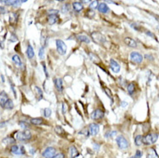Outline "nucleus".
<instances>
[{
  "label": "nucleus",
  "mask_w": 159,
  "mask_h": 158,
  "mask_svg": "<svg viewBox=\"0 0 159 158\" xmlns=\"http://www.w3.org/2000/svg\"><path fill=\"white\" fill-rule=\"evenodd\" d=\"M8 99H9L7 94H6L4 92H2V93H0V106L4 107V106L5 105V103L8 101Z\"/></svg>",
  "instance_id": "obj_15"
},
{
  "label": "nucleus",
  "mask_w": 159,
  "mask_h": 158,
  "mask_svg": "<svg viewBox=\"0 0 159 158\" xmlns=\"http://www.w3.org/2000/svg\"><path fill=\"white\" fill-rule=\"evenodd\" d=\"M30 123L33 124H36V125H38V124H42L43 123V120L42 119H30Z\"/></svg>",
  "instance_id": "obj_27"
},
{
  "label": "nucleus",
  "mask_w": 159,
  "mask_h": 158,
  "mask_svg": "<svg viewBox=\"0 0 159 158\" xmlns=\"http://www.w3.org/2000/svg\"><path fill=\"white\" fill-rule=\"evenodd\" d=\"M131 61L134 63H141L142 61H143V56L142 55H140L138 52H132L130 56Z\"/></svg>",
  "instance_id": "obj_7"
},
{
  "label": "nucleus",
  "mask_w": 159,
  "mask_h": 158,
  "mask_svg": "<svg viewBox=\"0 0 159 158\" xmlns=\"http://www.w3.org/2000/svg\"><path fill=\"white\" fill-rule=\"evenodd\" d=\"M69 155L71 157H76L78 156V150H76L75 147L71 146L69 148Z\"/></svg>",
  "instance_id": "obj_21"
},
{
  "label": "nucleus",
  "mask_w": 159,
  "mask_h": 158,
  "mask_svg": "<svg viewBox=\"0 0 159 158\" xmlns=\"http://www.w3.org/2000/svg\"><path fill=\"white\" fill-rule=\"evenodd\" d=\"M131 26L133 29H135L136 30H139V29H140V28H139V27H138V26H137V24H131Z\"/></svg>",
  "instance_id": "obj_42"
},
{
  "label": "nucleus",
  "mask_w": 159,
  "mask_h": 158,
  "mask_svg": "<svg viewBox=\"0 0 159 158\" xmlns=\"http://www.w3.org/2000/svg\"><path fill=\"white\" fill-rule=\"evenodd\" d=\"M73 8L75 11H81L83 10V5L80 2H75L73 3Z\"/></svg>",
  "instance_id": "obj_17"
},
{
  "label": "nucleus",
  "mask_w": 159,
  "mask_h": 158,
  "mask_svg": "<svg viewBox=\"0 0 159 158\" xmlns=\"http://www.w3.org/2000/svg\"><path fill=\"white\" fill-rule=\"evenodd\" d=\"M13 107H14V105H13L11 99H8V101L5 103V105L4 106V108L7 109V110H11Z\"/></svg>",
  "instance_id": "obj_26"
},
{
  "label": "nucleus",
  "mask_w": 159,
  "mask_h": 158,
  "mask_svg": "<svg viewBox=\"0 0 159 158\" xmlns=\"http://www.w3.org/2000/svg\"><path fill=\"white\" fill-rule=\"evenodd\" d=\"M56 48H57V52L61 56H64L67 52V46L61 40H56Z\"/></svg>",
  "instance_id": "obj_4"
},
{
  "label": "nucleus",
  "mask_w": 159,
  "mask_h": 158,
  "mask_svg": "<svg viewBox=\"0 0 159 158\" xmlns=\"http://www.w3.org/2000/svg\"><path fill=\"white\" fill-rule=\"evenodd\" d=\"M143 142V136H141V135H139V136H137L135 138V144L137 146H140V145H142V143Z\"/></svg>",
  "instance_id": "obj_22"
},
{
  "label": "nucleus",
  "mask_w": 159,
  "mask_h": 158,
  "mask_svg": "<svg viewBox=\"0 0 159 158\" xmlns=\"http://www.w3.org/2000/svg\"><path fill=\"white\" fill-rule=\"evenodd\" d=\"M16 139L20 140V141H26V140H30L31 138V133L29 130H23V131H18L16 132Z\"/></svg>",
  "instance_id": "obj_1"
},
{
  "label": "nucleus",
  "mask_w": 159,
  "mask_h": 158,
  "mask_svg": "<svg viewBox=\"0 0 159 158\" xmlns=\"http://www.w3.org/2000/svg\"><path fill=\"white\" fill-rule=\"evenodd\" d=\"M44 55H45V52H44V47H41L39 50V57L40 59H43L44 58Z\"/></svg>",
  "instance_id": "obj_32"
},
{
  "label": "nucleus",
  "mask_w": 159,
  "mask_h": 158,
  "mask_svg": "<svg viewBox=\"0 0 159 158\" xmlns=\"http://www.w3.org/2000/svg\"><path fill=\"white\" fill-rule=\"evenodd\" d=\"M62 109H63V113L65 114L67 112V111H68V106H67V105L65 103L62 104Z\"/></svg>",
  "instance_id": "obj_38"
},
{
  "label": "nucleus",
  "mask_w": 159,
  "mask_h": 158,
  "mask_svg": "<svg viewBox=\"0 0 159 158\" xmlns=\"http://www.w3.org/2000/svg\"><path fill=\"white\" fill-rule=\"evenodd\" d=\"M99 126L97 124H91L89 126V132L92 136H95L99 133Z\"/></svg>",
  "instance_id": "obj_11"
},
{
  "label": "nucleus",
  "mask_w": 159,
  "mask_h": 158,
  "mask_svg": "<svg viewBox=\"0 0 159 158\" xmlns=\"http://www.w3.org/2000/svg\"><path fill=\"white\" fill-rule=\"evenodd\" d=\"M19 124L20 126L22 127V128H24V129H28L29 128V124H26L25 122H20Z\"/></svg>",
  "instance_id": "obj_34"
},
{
  "label": "nucleus",
  "mask_w": 159,
  "mask_h": 158,
  "mask_svg": "<svg viewBox=\"0 0 159 158\" xmlns=\"http://www.w3.org/2000/svg\"><path fill=\"white\" fill-rule=\"evenodd\" d=\"M78 40L80 41V42H83L85 43H90V39L87 36H83V35L78 36Z\"/></svg>",
  "instance_id": "obj_25"
},
{
  "label": "nucleus",
  "mask_w": 159,
  "mask_h": 158,
  "mask_svg": "<svg viewBox=\"0 0 159 158\" xmlns=\"http://www.w3.org/2000/svg\"><path fill=\"white\" fill-rule=\"evenodd\" d=\"M80 134H84V136H88V130L87 129H84L83 130H81V131H80Z\"/></svg>",
  "instance_id": "obj_36"
},
{
  "label": "nucleus",
  "mask_w": 159,
  "mask_h": 158,
  "mask_svg": "<svg viewBox=\"0 0 159 158\" xmlns=\"http://www.w3.org/2000/svg\"><path fill=\"white\" fill-rule=\"evenodd\" d=\"M50 115H51V110H50L49 108H46V109L44 110V116H45L46 118H49Z\"/></svg>",
  "instance_id": "obj_31"
},
{
  "label": "nucleus",
  "mask_w": 159,
  "mask_h": 158,
  "mask_svg": "<svg viewBox=\"0 0 159 158\" xmlns=\"http://www.w3.org/2000/svg\"><path fill=\"white\" fill-rule=\"evenodd\" d=\"M155 19L159 23V16H155Z\"/></svg>",
  "instance_id": "obj_44"
},
{
  "label": "nucleus",
  "mask_w": 159,
  "mask_h": 158,
  "mask_svg": "<svg viewBox=\"0 0 159 158\" xmlns=\"http://www.w3.org/2000/svg\"><path fill=\"white\" fill-rule=\"evenodd\" d=\"M92 0H80V3L81 4H89L91 3Z\"/></svg>",
  "instance_id": "obj_43"
},
{
  "label": "nucleus",
  "mask_w": 159,
  "mask_h": 158,
  "mask_svg": "<svg viewBox=\"0 0 159 158\" xmlns=\"http://www.w3.org/2000/svg\"><path fill=\"white\" fill-rule=\"evenodd\" d=\"M157 138H158L157 134H148L143 138V143H145L146 145L154 144L157 142Z\"/></svg>",
  "instance_id": "obj_2"
},
{
  "label": "nucleus",
  "mask_w": 159,
  "mask_h": 158,
  "mask_svg": "<svg viewBox=\"0 0 159 158\" xmlns=\"http://www.w3.org/2000/svg\"><path fill=\"white\" fill-rule=\"evenodd\" d=\"M2 4H7V5H11V6H19L20 0H0Z\"/></svg>",
  "instance_id": "obj_13"
},
{
  "label": "nucleus",
  "mask_w": 159,
  "mask_h": 158,
  "mask_svg": "<svg viewBox=\"0 0 159 158\" xmlns=\"http://www.w3.org/2000/svg\"><path fill=\"white\" fill-rule=\"evenodd\" d=\"M104 90H105V92H106V93H107V94L108 95V97H110V98H111V91H110V90H109L108 88H105Z\"/></svg>",
  "instance_id": "obj_39"
},
{
  "label": "nucleus",
  "mask_w": 159,
  "mask_h": 158,
  "mask_svg": "<svg viewBox=\"0 0 159 158\" xmlns=\"http://www.w3.org/2000/svg\"><path fill=\"white\" fill-rule=\"evenodd\" d=\"M69 5L68 4H64L63 7H62V9H61V11H62V12L63 13H66V12H68L69 11Z\"/></svg>",
  "instance_id": "obj_33"
},
{
  "label": "nucleus",
  "mask_w": 159,
  "mask_h": 158,
  "mask_svg": "<svg viewBox=\"0 0 159 158\" xmlns=\"http://www.w3.org/2000/svg\"><path fill=\"white\" fill-rule=\"evenodd\" d=\"M35 91L36 92V94H37V99H38V100H40L43 98V92H42V90L40 89L39 87H35Z\"/></svg>",
  "instance_id": "obj_28"
},
{
  "label": "nucleus",
  "mask_w": 159,
  "mask_h": 158,
  "mask_svg": "<svg viewBox=\"0 0 159 158\" xmlns=\"http://www.w3.org/2000/svg\"><path fill=\"white\" fill-rule=\"evenodd\" d=\"M98 5H99V4H98V1L97 0H95V1H93V2H91V4H90V5H89V7H90V9H94L97 8L98 7Z\"/></svg>",
  "instance_id": "obj_30"
},
{
  "label": "nucleus",
  "mask_w": 159,
  "mask_h": 158,
  "mask_svg": "<svg viewBox=\"0 0 159 158\" xmlns=\"http://www.w3.org/2000/svg\"><path fill=\"white\" fill-rule=\"evenodd\" d=\"M92 37H93V40L98 44H103L107 42L106 36H103L102 34H100L99 32H93L92 34Z\"/></svg>",
  "instance_id": "obj_3"
},
{
  "label": "nucleus",
  "mask_w": 159,
  "mask_h": 158,
  "mask_svg": "<svg viewBox=\"0 0 159 158\" xmlns=\"http://www.w3.org/2000/svg\"><path fill=\"white\" fill-rule=\"evenodd\" d=\"M58 20V16L56 14H49L48 16V22L49 24H55Z\"/></svg>",
  "instance_id": "obj_16"
},
{
  "label": "nucleus",
  "mask_w": 159,
  "mask_h": 158,
  "mask_svg": "<svg viewBox=\"0 0 159 158\" xmlns=\"http://www.w3.org/2000/svg\"><path fill=\"white\" fill-rule=\"evenodd\" d=\"M142 156H143V153H142L140 150H137V152H136V155H135V157H142Z\"/></svg>",
  "instance_id": "obj_35"
},
{
  "label": "nucleus",
  "mask_w": 159,
  "mask_h": 158,
  "mask_svg": "<svg viewBox=\"0 0 159 158\" xmlns=\"http://www.w3.org/2000/svg\"><path fill=\"white\" fill-rule=\"evenodd\" d=\"M27 56L30 59H32L34 56H35V52L33 47H31V45H29L28 48H27Z\"/></svg>",
  "instance_id": "obj_20"
},
{
  "label": "nucleus",
  "mask_w": 159,
  "mask_h": 158,
  "mask_svg": "<svg viewBox=\"0 0 159 158\" xmlns=\"http://www.w3.org/2000/svg\"><path fill=\"white\" fill-rule=\"evenodd\" d=\"M127 91L130 95L134 94V93H135V85L133 83L129 84L127 87Z\"/></svg>",
  "instance_id": "obj_24"
},
{
  "label": "nucleus",
  "mask_w": 159,
  "mask_h": 158,
  "mask_svg": "<svg viewBox=\"0 0 159 158\" xmlns=\"http://www.w3.org/2000/svg\"><path fill=\"white\" fill-rule=\"evenodd\" d=\"M126 105H127V104H126V103H125V102L122 103V106H125Z\"/></svg>",
  "instance_id": "obj_45"
},
{
  "label": "nucleus",
  "mask_w": 159,
  "mask_h": 158,
  "mask_svg": "<svg viewBox=\"0 0 159 158\" xmlns=\"http://www.w3.org/2000/svg\"><path fill=\"white\" fill-rule=\"evenodd\" d=\"M27 1H28V0H21L22 3H25V2H27Z\"/></svg>",
  "instance_id": "obj_46"
},
{
  "label": "nucleus",
  "mask_w": 159,
  "mask_h": 158,
  "mask_svg": "<svg viewBox=\"0 0 159 158\" xmlns=\"http://www.w3.org/2000/svg\"><path fill=\"white\" fill-rule=\"evenodd\" d=\"M124 42H125V43L126 44V45H128L129 47H137V46H138V43H137V42H136L135 40L131 39V38H130V37H126V38H125Z\"/></svg>",
  "instance_id": "obj_14"
},
{
  "label": "nucleus",
  "mask_w": 159,
  "mask_h": 158,
  "mask_svg": "<svg viewBox=\"0 0 159 158\" xmlns=\"http://www.w3.org/2000/svg\"><path fill=\"white\" fill-rule=\"evenodd\" d=\"M55 130H56V133L59 135H61L64 133V130L61 126H56V128H55Z\"/></svg>",
  "instance_id": "obj_29"
},
{
  "label": "nucleus",
  "mask_w": 159,
  "mask_h": 158,
  "mask_svg": "<svg viewBox=\"0 0 159 158\" xmlns=\"http://www.w3.org/2000/svg\"><path fill=\"white\" fill-rule=\"evenodd\" d=\"M145 34L147 35V36H151V37H152L153 39H156V36H154V34H152L151 31H145Z\"/></svg>",
  "instance_id": "obj_37"
},
{
  "label": "nucleus",
  "mask_w": 159,
  "mask_h": 158,
  "mask_svg": "<svg viewBox=\"0 0 159 158\" xmlns=\"http://www.w3.org/2000/svg\"><path fill=\"white\" fill-rule=\"evenodd\" d=\"M116 142H117V144L119 147V149H121V150H125L129 146L127 140L123 136H119L116 139Z\"/></svg>",
  "instance_id": "obj_5"
},
{
  "label": "nucleus",
  "mask_w": 159,
  "mask_h": 158,
  "mask_svg": "<svg viewBox=\"0 0 159 158\" xmlns=\"http://www.w3.org/2000/svg\"><path fill=\"white\" fill-rule=\"evenodd\" d=\"M98 11H99L100 13H103V14H107L109 12L110 9L107 6V4H105V3H100L98 5Z\"/></svg>",
  "instance_id": "obj_12"
},
{
  "label": "nucleus",
  "mask_w": 159,
  "mask_h": 158,
  "mask_svg": "<svg viewBox=\"0 0 159 158\" xmlns=\"http://www.w3.org/2000/svg\"><path fill=\"white\" fill-rule=\"evenodd\" d=\"M12 61H13V62L16 64L17 67H21V66H22V61L20 59L19 56H17V55L13 56V57H12Z\"/></svg>",
  "instance_id": "obj_19"
},
{
  "label": "nucleus",
  "mask_w": 159,
  "mask_h": 158,
  "mask_svg": "<svg viewBox=\"0 0 159 158\" xmlns=\"http://www.w3.org/2000/svg\"><path fill=\"white\" fill-rule=\"evenodd\" d=\"M55 155H56V149L53 148V147H48V148H47V149L43 152L42 156H43V157L50 158L54 157Z\"/></svg>",
  "instance_id": "obj_8"
},
{
  "label": "nucleus",
  "mask_w": 159,
  "mask_h": 158,
  "mask_svg": "<svg viewBox=\"0 0 159 158\" xmlns=\"http://www.w3.org/2000/svg\"><path fill=\"white\" fill-rule=\"evenodd\" d=\"M11 151L12 154L21 156V155L25 154V149L24 146H20V145H13L11 148Z\"/></svg>",
  "instance_id": "obj_6"
},
{
  "label": "nucleus",
  "mask_w": 159,
  "mask_h": 158,
  "mask_svg": "<svg viewBox=\"0 0 159 158\" xmlns=\"http://www.w3.org/2000/svg\"><path fill=\"white\" fill-rule=\"evenodd\" d=\"M88 56H89V58L91 59L92 61H93L94 63H99V58L98 57V56H96L95 54H93V53H89L88 54Z\"/></svg>",
  "instance_id": "obj_23"
},
{
  "label": "nucleus",
  "mask_w": 159,
  "mask_h": 158,
  "mask_svg": "<svg viewBox=\"0 0 159 158\" xmlns=\"http://www.w3.org/2000/svg\"><path fill=\"white\" fill-rule=\"evenodd\" d=\"M104 117V112L101 110H95L93 111L91 115V118L94 120H98V119H102Z\"/></svg>",
  "instance_id": "obj_10"
},
{
  "label": "nucleus",
  "mask_w": 159,
  "mask_h": 158,
  "mask_svg": "<svg viewBox=\"0 0 159 158\" xmlns=\"http://www.w3.org/2000/svg\"><path fill=\"white\" fill-rule=\"evenodd\" d=\"M55 85H56V89H57V91L60 92V93H61L62 90H63V87H62V81H61V79H56V81H55Z\"/></svg>",
  "instance_id": "obj_18"
},
{
  "label": "nucleus",
  "mask_w": 159,
  "mask_h": 158,
  "mask_svg": "<svg viewBox=\"0 0 159 158\" xmlns=\"http://www.w3.org/2000/svg\"><path fill=\"white\" fill-rule=\"evenodd\" d=\"M110 67H111V71L113 72V73H119V70H120V66L113 59H111L110 61Z\"/></svg>",
  "instance_id": "obj_9"
},
{
  "label": "nucleus",
  "mask_w": 159,
  "mask_h": 158,
  "mask_svg": "<svg viewBox=\"0 0 159 158\" xmlns=\"http://www.w3.org/2000/svg\"><path fill=\"white\" fill-rule=\"evenodd\" d=\"M58 157L63 158V157H65V156H64L63 154H61V153H60V154H57L56 156V155L54 156V158H58Z\"/></svg>",
  "instance_id": "obj_40"
},
{
  "label": "nucleus",
  "mask_w": 159,
  "mask_h": 158,
  "mask_svg": "<svg viewBox=\"0 0 159 158\" xmlns=\"http://www.w3.org/2000/svg\"><path fill=\"white\" fill-rule=\"evenodd\" d=\"M6 12V10H5V8L4 7H3V6H1L0 7V14H4Z\"/></svg>",
  "instance_id": "obj_41"
}]
</instances>
